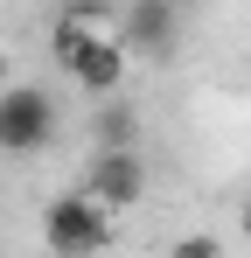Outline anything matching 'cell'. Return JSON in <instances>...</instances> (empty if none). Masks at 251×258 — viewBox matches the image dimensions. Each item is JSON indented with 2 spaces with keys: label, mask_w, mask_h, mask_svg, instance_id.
Listing matches in <instances>:
<instances>
[{
  "label": "cell",
  "mask_w": 251,
  "mask_h": 258,
  "mask_svg": "<svg viewBox=\"0 0 251 258\" xmlns=\"http://www.w3.org/2000/svg\"><path fill=\"white\" fill-rule=\"evenodd\" d=\"M56 140V98L35 84L0 91V154H42Z\"/></svg>",
  "instance_id": "obj_3"
},
{
  "label": "cell",
  "mask_w": 251,
  "mask_h": 258,
  "mask_svg": "<svg viewBox=\"0 0 251 258\" xmlns=\"http://www.w3.org/2000/svg\"><path fill=\"white\" fill-rule=\"evenodd\" d=\"M126 63H133V56H126V49H119V35L105 28V35H91V42H84L77 56L63 63V70H70V84H77L84 98H119V84H126Z\"/></svg>",
  "instance_id": "obj_5"
},
{
  "label": "cell",
  "mask_w": 251,
  "mask_h": 258,
  "mask_svg": "<svg viewBox=\"0 0 251 258\" xmlns=\"http://www.w3.org/2000/svg\"><path fill=\"white\" fill-rule=\"evenodd\" d=\"M7 84H14V77H7V56H0V91H7Z\"/></svg>",
  "instance_id": "obj_8"
},
{
  "label": "cell",
  "mask_w": 251,
  "mask_h": 258,
  "mask_svg": "<svg viewBox=\"0 0 251 258\" xmlns=\"http://www.w3.org/2000/svg\"><path fill=\"white\" fill-rule=\"evenodd\" d=\"M167 258H223V244H216V237H174Z\"/></svg>",
  "instance_id": "obj_7"
},
{
  "label": "cell",
  "mask_w": 251,
  "mask_h": 258,
  "mask_svg": "<svg viewBox=\"0 0 251 258\" xmlns=\"http://www.w3.org/2000/svg\"><path fill=\"white\" fill-rule=\"evenodd\" d=\"M244 237H251V203H244Z\"/></svg>",
  "instance_id": "obj_9"
},
{
  "label": "cell",
  "mask_w": 251,
  "mask_h": 258,
  "mask_svg": "<svg viewBox=\"0 0 251 258\" xmlns=\"http://www.w3.org/2000/svg\"><path fill=\"white\" fill-rule=\"evenodd\" d=\"M91 203H105L112 216H126L140 196H147V161L140 147H112V154H91V181H84Z\"/></svg>",
  "instance_id": "obj_4"
},
{
  "label": "cell",
  "mask_w": 251,
  "mask_h": 258,
  "mask_svg": "<svg viewBox=\"0 0 251 258\" xmlns=\"http://www.w3.org/2000/svg\"><path fill=\"white\" fill-rule=\"evenodd\" d=\"M112 147H140L133 105H105V112H98V154H112Z\"/></svg>",
  "instance_id": "obj_6"
},
{
  "label": "cell",
  "mask_w": 251,
  "mask_h": 258,
  "mask_svg": "<svg viewBox=\"0 0 251 258\" xmlns=\"http://www.w3.org/2000/svg\"><path fill=\"white\" fill-rule=\"evenodd\" d=\"M42 244H49V258H98L112 244V210L91 203L84 188H70L42 210Z\"/></svg>",
  "instance_id": "obj_1"
},
{
  "label": "cell",
  "mask_w": 251,
  "mask_h": 258,
  "mask_svg": "<svg viewBox=\"0 0 251 258\" xmlns=\"http://www.w3.org/2000/svg\"><path fill=\"white\" fill-rule=\"evenodd\" d=\"M181 0H126V14H119V49L126 56H140V63H167L174 49H181Z\"/></svg>",
  "instance_id": "obj_2"
}]
</instances>
